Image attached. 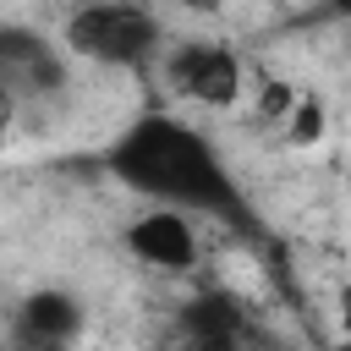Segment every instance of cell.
<instances>
[{"mask_svg": "<svg viewBox=\"0 0 351 351\" xmlns=\"http://www.w3.org/2000/svg\"><path fill=\"white\" fill-rule=\"evenodd\" d=\"M104 165L121 186L165 203V208H181V214H214V219H230V225H247V203L225 170V159L214 154V143L176 121V115H137L110 148H104Z\"/></svg>", "mask_w": 351, "mask_h": 351, "instance_id": "1", "label": "cell"}, {"mask_svg": "<svg viewBox=\"0 0 351 351\" xmlns=\"http://www.w3.org/2000/svg\"><path fill=\"white\" fill-rule=\"evenodd\" d=\"M66 49L77 60H99V66H148L165 44L159 16L143 0H82L66 27H60Z\"/></svg>", "mask_w": 351, "mask_h": 351, "instance_id": "2", "label": "cell"}, {"mask_svg": "<svg viewBox=\"0 0 351 351\" xmlns=\"http://www.w3.org/2000/svg\"><path fill=\"white\" fill-rule=\"evenodd\" d=\"M165 82L176 88V99L225 110L241 99V55L214 38H181L165 55Z\"/></svg>", "mask_w": 351, "mask_h": 351, "instance_id": "3", "label": "cell"}, {"mask_svg": "<svg viewBox=\"0 0 351 351\" xmlns=\"http://www.w3.org/2000/svg\"><path fill=\"white\" fill-rule=\"evenodd\" d=\"M0 82L16 99H44L66 88V55L27 22H0Z\"/></svg>", "mask_w": 351, "mask_h": 351, "instance_id": "4", "label": "cell"}, {"mask_svg": "<svg viewBox=\"0 0 351 351\" xmlns=\"http://www.w3.org/2000/svg\"><path fill=\"white\" fill-rule=\"evenodd\" d=\"M126 247H132L137 263H148L159 274H186V269H197V252H203L197 225L181 208H165V203L126 225Z\"/></svg>", "mask_w": 351, "mask_h": 351, "instance_id": "5", "label": "cell"}, {"mask_svg": "<svg viewBox=\"0 0 351 351\" xmlns=\"http://www.w3.org/2000/svg\"><path fill=\"white\" fill-rule=\"evenodd\" d=\"M82 335V302L60 285H44L33 296H22L16 307V340L27 351H71Z\"/></svg>", "mask_w": 351, "mask_h": 351, "instance_id": "6", "label": "cell"}, {"mask_svg": "<svg viewBox=\"0 0 351 351\" xmlns=\"http://www.w3.org/2000/svg\"><path fill=\"white\" fill-rule=\"evenodd\" d=\"M280 126H285V143H291V148H313V143H324V132H329V110H324L318 93H296L291 110L280 115Z\"/></svg>", "mask_w": 351, "mask_h": 351, "instance_id": "7", "label": "cell"}, {"mask_svg": "<svg viewBox=\"0 0 351 351\" xmlns=\"http://www.w3.org/2000/svg\"><path fill=\"white\" fill-rule=\"evenodd\" d=\"M16 104H22V99H16V93H11L5 82H0V137L11 132V121H16Z\"/></svg>", "mask_w": 351, "mask_h": 351, "instance_id": "8", "label": "cell"}, {"mask_svg": "<svg viewBox=\"0 0 351 351\" xmlns=\"http://www.w3.org/2000/svg\"><path fill=\"white\" fill-rule=\"evenodd\" d=\"M170 5H181V11H214L219 0H170Z\"/></svg>", "mask_w": 351, "mask_h": 351, "instance_id": "9", "label": "cell"}]
</instances>
